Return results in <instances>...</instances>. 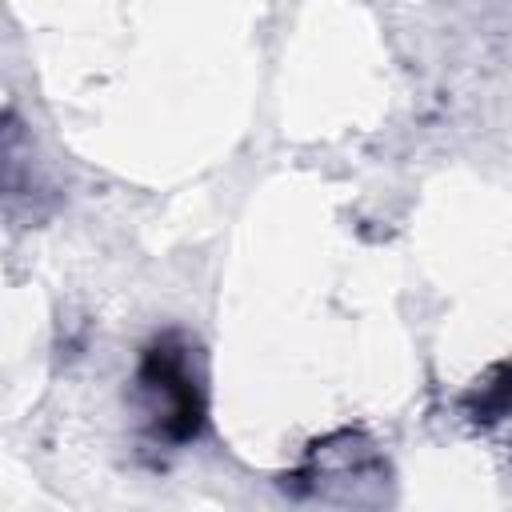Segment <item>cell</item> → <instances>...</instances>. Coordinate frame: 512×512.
Instances as JSON below:
<instances>
[{"instance_id":"obj_1","label":"cell","mask_w":512,"mask_h":512,"mask_svg":"<svg viewBox=\"0 0 512 512\" xmlns=\"http://www.w3.org/2000/svg\"><path fill=\"white\" fill-rule=\"evenodd\" d=\"M148 404H152V432L168 444H188L204 428V396L196 376L188 372V348L176 336H160L144 348L136 372Z\"/></svg>"},{"instance_id":"obj_2","label":"cell","mask_w":512,"mask_h":512,"mask_svg":"<svg viewBox=\"0 0 512 512\" xmlns=\"http://www.w3.org/2000/svg\"><path fill=\"white\" fill-rule=\"evenodd\" d=\"M468 412H472V420H484V424L512 412V360H508V364H496V368L484 376V384L472 388Z\"/></svg>"}]
</instances>
